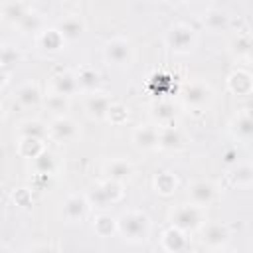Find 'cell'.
Returning a JSON list of instances; mask_svg holds the SVG:
<instances>
[{
  "mask_svg": "<svg viewBox=\"0 0 253 253\" xmlns=\"http://www.w3.org/2000/svg\"><path fill=\"white\" fill-rule=\"evenodd\" d=\"M152 231V221L148 217V213H144L142 210H125L117 215V235L132 245L144 243L150 237Z\"/></svg>",
  "mask_w": 253,
  "mask_h": 253,
  "instance_id": "obj_1",
  "label": "cell"
},
{
  "mask_svg": "<svg viewBox=\"0 0 253 253\" xmlns=\"http://www.w3.org/2000/svg\"><path fill=\"white\" fill-rule=\"evenodd\" d=\"M180 101H182L184 109L200 113V111H206L211 107V103L215 101V91L210 81H206L202 77H192L182 83Z\"/></svg>",
  "mask_w": 253,
  "mask_h": 253,
  "instance_id": "obj_2",
  "label": "cell"
},
{
  "mask_svg": "<svg viewBox=\"0 0 253 253\" xmlns=\"http://www.w3.org/2000/svg\"><path fill=\"white\" fill-rule=\"evenodd\" d=\"M123 188H125L123 184H117L113 180L103 178V180H95L83 194H85L91 210H95L99 213H105L109 208L117 206L123 200V196H125Z\"/></svg>",
  "mask_w": 253,
  "mask_h": 253,
  "instance_id": "obj_3",
  "label": "cell"
},
{
  "mask_svg": "<svg viewBox=\"0 0 253 253\" xmlns=\"http://www.w3.org/2000/svg\"><path fill=\"white\" fill-rule=\"evenodd\" d=\"M168 221L172 227L184 231V233H196L200 231L210 219H208V213L204 208H198L190 202H180L176 204L174 208H170L168 211Z\"/></svg>",
  "mask_w": 253,
  "mask_h": 253,
  "instance_id": "obj_4",
  "label": "cell"
},
{
  "mask_svg": "<svg viewBox=\"0 0 253 253\" xmlns=\"http://www.w3.org/2000/svg\"><path fill=\"white\" fill-rule=\"evenodd\" d=\"M164 43L174 55H190L198 45V32L188 22H174L164 34Z\"/></svg>",
  "mask_w": 253,
  "mask_h": 253,
  "instance_id": "obj_5",
  "label": "cell"
},
{
  "mask_svg": "<svg viewBox=\"0 0 253 253\" xmlns=\"http://www.w3.org/2000/svg\"><path fill=\"white\" fill-rule=\"evenodd\" d=\"M103 59H105V63H109L113 67L126 69L136 59V47H134L130 38H126V36H113L103 45Z\"/></svg>",
  "mask_w": 253,
  "mask_h": 253,
  "instance_id": "obj_6",
  "label": "cell"
},
{
  "mask_svg": "<svg viewBox=\"0 0 253 253\" xmlns=\"http://www.w3.org/2000/svg\"><path fill=\"white\" fill-rule=\"evenodd\" d=\"M217 194H219V190H217L215 182H211L208 178H198V180L190 182L186 188L188 202L198 208H204V210H208V206H211L217 200Z\"/></svg>",
  "mask_w": 253,
  "mask_h": 253,
  "instance_id": "obj_7",
  "label": "cell"
},
{
  "mask_svg": "<svg viewBox=\"0 0 253 253\" xmlns=\"http://www.w3.org/2000/svg\"><path fill=\"white\" fill-rule=\"evenodd\" d=\"M198 233H200L202 243L210 251L225 249L227 243H229V239H231V231H229L227 223H223V221H208Z\"/></svg>",
  "mask_w": 253,
  "mask_h": 253,
  "instance_id": "obj_8",
  "label": "cell"
},
{
  "mask_svg": "<svg viewBox=\"0 0 253 253\" xmlns=\"http://www.w3.org/2000/svg\"><path fill=\"white\" fill-rule=\"evenodd\" d=\"M89 211H91V206H89L85 194H75L73 192V194L65 196V200L61 202V217L71 225L83 223L87 219Z\"/></svg>",
  "mask_w": 253,
  "mask_h": 253,
  "instance_id": "obj_9",
  "label": "cell"
},
{
  "mask_svg": "<svg viewBox=\"0 0 253 253\" xmlns=\"http://www.w3.org/2000/svg\"><path fill=\"white\" fill-rule=\"evenodd\" d=\"M227 130L233 140H237L241 144H253V111L251 109L237 111L231 117Z\"/></svg>",
  "mask_w": 253,
  "mask_h": 253,
  "instance_id": "obj_10",
  "label": "cell"
},
{
  "mask_svg": "<svg viewBox=\"0 0 253 253\" xmlns=\"http://www.w3.org/2000/svg\"><path fill=\"white\" fill-rule=\"evenodd\" d=\"M81 134L79 125L69 115H59L49 121V138L55 142H73Z\"/></svg>",
  "mask_w": 253,
  "mask_h": 253,
  "instance_id": "obj_11",
  "label": "cell"
},
{
  "mask_svg": "<svg viewBox=\"0 0 253 253\" xmlns=\"http://www.w3.org/2000/svg\"><path fill=\"white\" fill-rule=\"evenodd\" d=\"M113 97L105 91H95V93H89L85 95L83 99V109H85V115L93 121H107L109 117V111H111V105H113Z\"/></svg>",
  "mask_w": 253,
  "mask_h": 253,
  "instance_id": "obj_12",
  "label": "cell"
},
{
  "mask_svg": "<svg viewBox=\"0 0 253 253\" xmlns=\"http://www.w3.org/2000/svg\"><path fill=\"white\" fill-rule=\"evenodd\" d=\"M134 172H136L134 164L130 160H126V158H121V156L109 158V160L103 162V174H105V178L107 180H113L117 184H123V186L134 178Z\"/></svg>",
  "mask_w": 253,
  "mask_h": 253,
  "instance_id": "obj_13",
  "label": "cell"
},
{
  "mask_svg": "<svg viewBox=\"0 0 253 253\" xmlns=\"http://www.w3.org/2000/svg\"><path fill=\"white\" fill-rule=\"evenodd\" d=\"M130 142L134 144V148H138L142 152L158 150V125H154V123L136 125L130 132Z\"/></svg>",
  "mask_w": 253,
  "mask_h": 253,
  "instance_id": "obj_14",
  "label": "cell"
},
{
  "mask_svg": "<svg viewBox=\"0 0 253 253\" xmlns=\"http://www.w3.org/2000/svg\"><path fill=\"white\" fill-rule=\"evenodd\" d=\"M160 247L166 253H190V249H192L190 235L170 225L160 235Z\"/></svg>",
  "mask_w": 253,
  "mask_h": 253,
  "instance_id": "obj_15",
  "label": "cell"
},
{
  "mask_svg": "<svg viewBox=\"0 0 253 253\" xmlns=\"http://www.w3.org/2000/svg\"><path fill=\"white\" fill-rule=\"evenodd\" d=\"M184 146H186L184 132L174 123L172 125L158 126V150H164V152H180Z\"/></svg>",
  "mask_w": 253,
  "mask_h": 253,
  "instance_id": "obj_16",
  "label": "cell"
},
{
  "mask_svg": "<svg viewBox=\"0 0 253 253\" xmlns=\"http://www.w3.org/2000/svg\"><path fill=\"white\" fill-rule=\"evenodd\" d=\"M81 89H79L75 71H59V73H53L49 77V93H57V95L71 99Z\"/></svg>",
  "mask_w": 253,
  "mask_h": 253,
  "instance_id": "obj_17",
  "label": "cell"
},
{
  "mask_svg": "<svg viewBox=\"0 0 253 253\" xmlns=\"http://www.w3.org/2000/svg\"><path fill=\"white\" fill-rule=\"evenodd\" d=\"M225 87L231 95H237V97L251 95L253 93V73L243 67H237L227 75Z\"/></svg>",
  "mask_w": 253,
  "mask_h": 253,
  "instance_id": "obj_18",
  "label": "cell"
},
{
  "mask_svg": "<svg viewBox=\"0 0 253 253\" xmlns=\"http://www.w3.org/2000/svg\"><path fill=\"white\" fill-rule=\"evenodd\" d=\"M14 99L24 109H34V107L43 103L42 89H40V85L36 81H26V83L18 85L16 91H14Z\"/></svg>",
  "mask_w": 253,
  "mask_h": 253,
  "instance_id": "obj_19",
  "label": "cell"
},
{
  "mask_svg": "<svg viewBox=\"0 0 253 253\" xmlns=\"http://www.w3.org/2000/svg\"><path fill=\"white\" fill-rule=\"evenodd\" d=\"M16 136L18 138H36V140H47L49 138V123L42 119H26L18 123L16 126Z\"/></svg>",
  "mask_w": 253,
  "mask_h": 253,
  "instance_id": "obj_20",
  "label": "cell"
},
{
  "mask_svg": "<svg viewBox=\"0 0 253 253\" xmlns=\"http://www.w3.org/2000/svg\"><path fill=\"white\" fill-rule=\"evenodd\" d=\"M36 43L42 51L45 53H57L65 47V38L61 36V32L53 26V28H43L38 36H36Z\"/></svg>",
  "mask_w": 253,
  "mask_h": 253,
  "instance_id": "obj_21",
  "label": "cell"
},
{
  "mask_svg": "<svg viewBox=\"0 0 253 253\" xmlns=\"http://www.w3.org/2000/svg\"><path fill=\"white\" fill-rule=\"evenodd\" d=\"M55 28L61 32V36L65 38V42H75L85 34V20L79 14H65Z\"/></svg>",
  "mask_w": 253,
  "mask_h": 253,
  "instance_id": "obj_22",
  "label": "cell"
},
{
  "mask_svg": "<svg viewBox=\"0 0 253 253\" xmlns=\"http://www.w3.org/2000/svg\"><path fill=\"white\" fill-rule=\"evenodd\" d=\"M75 75H77V83H79L81 93L89 95V93L99 91L101 75H99V71H97L93 65H81V67L75 71Z\"/></svg>",
  "mask_w": 253,
  "mask_h": 253,
  "instance_id": "obj_23",
  "label": "cell"
},
{
  "mask_svg": "<svg viewBox=\"0 0 253 253\" xmlns=\"http://www.w3.org/2000/svg\"><path fill=\"white\" fill-rule=\"evenodd\" d=\"M30 166H32V170H34L36 176H45L47 178V176H53L59 170V160H57V156L53 152L43 150L38 158H34L30 162Z\"/></svg>",
  "mask_w": 253,
  "mask_h": 253,
  "instance_id": "obj_24",
  "label": "cell"
},
{
  "mask_svg": "<svg viewBox=\"0 0 253 253\" xmlns=\"http://www.w3.org/2000/svg\"><path fill=\"white\" fill-rule=\"evenodd\" d=\"M150 117H152L154 125H158V126L172 125V123H174V117H176L174 103H172V101H168V99L154 101V103H152V107H150Z\"/></svg>",
  "mask_w": 253,
  "mask_h": 253,
  "instance_id": "obj_25",
  "label": "cell"
},
{
  "mask_svg": "<svg viewBox=\"0 0 253 253\" xmlns=\"http://www.w3.org/2000/svg\"><path fill=\"white\" fill-rule=\"evenodd\" d=\"M229 182L235 188H249V186H253V162H249V160L237 162L229 170Z\"/></svg>",
  "mask_w": 253,
  "mask_h": 253,
  "instance_id": "obj_26",
  "label": "cell"
},
{
  "mask_svg": "<svg viewBox=\"0 0 253 253\" xmlns=\"http://www.w3.org/2000/svg\"><path fill=\"white\" fill-rule=\"evenodd\" d=\"M202 24L206 26V30L210 32H221V30H227L229 26V16L225 10L221 8H208L204 14H202Z\"/></svg>",
  "mask_w": 253,
  "mask_h": 253,
  "instance_id": "obj_27",
  "label": "cell"
},
{
  "mask_svg": "<svg viewBox=\"0 0 253 253\" xmlns=\"http://www.w3.org/2000/svg\"><path fill=\"white\" fill-rule=\"evenodd\" d=\"M30 4H26V2H14V0H10V2H2L0 4V16H2V20L4 22H8L10 26H16L18 22H20V18H24L28 12H30Z\"/></svg>",
  "mask_w": 253,
  "mask_h": 253,
  "instance_id": "obj_28",
  "label": "cell"
},
{
  "mask_svg": "<svg viewBox=\"0 0 253 253\" xmlns=\"http://www.w3.org/2000/svg\"><path fill=\"white\" fill-rule=\"evenodd\" d=\"M152 188L160 196H172L178 188V178L170 170H158L152 176Z\"/></svg>",
  "mask_w": 253,
  "mask_h": 253,
  "instance_id": "obj_29",
  "label": "cell"
},
{
  "mask_svg": "<svg viewBox=\"0 0 253 253\" xmlns=\"http://www.w3.org/2000/svg\"><path fill=\"white\" fill-rule=\"evenodd\" d=\"M16 150H18V154L22 156V158H26V160H34V158H38L43 150H47L45 148V142L43 140H36V138H18V144H16Z\"/></svg>",
  "mask_w": 253,
  "mask_h": 253,
  "instance_id": "obj_30",
  "label": "cell"
},
{
  "mask_svg": "<svg viewBox=\"0 0 253 253\" xmlns=\"http://www.w3.org/2000/svg\"><path fill=\"white\" fill-rule=\"evenodd\" d=\"M20 34H40L42 30H43V20H42V16L34 10V8H30V12L24 16V18H20V22L14 26Z\"/></svg>",
  "mask_w": 253,
  "mask_h": 253,
  "instance_id": "obj_31",
  "label": "cell"
},
{
  "mask_svg": "<svg viewBox=\"0 0 253 253\" xmlns=\"http://www.w3.org/2000/svg\"><path fill=\"white\" fill-rule=\"evenodd\" d=\"M42 105H43L47 111H51L55 117H59V115H67V111H69V107H71V99L47 91V93L43 95V103H42Z\"/></svg>",
  "mask_w": 253,
  "mask_h": 253,
  "instance_id": "obj_32",
  "label": "cell"
},
{
  "mask_svg": "<svg viewBox=\"0 0 253 253\" xmlns=\"http://www.w3.org/2000/svg\"><path fill=\"white\" fill-rule=\"evenodd\" d=\"M93 231L99 237H111L117 233V217H111L109 213H99L93 221Z\"/></svg>",
  "mask_w": 253,
  "mask_h": 253,
  "instance_id": "obj_33",
  "label": "cell"
},
{
  "mask_svg": "<svg viewBox=\"0 0 253 253\" xmlns=\"http://www.w3.org/2000/svg\"><path fill=\"white\" fill-rule=\"evenodd\" d=\"M18 51H16V47H12L10 43H4L2 45V51H0V59H2V71H10V67L12 65H16V61H18Z\"/></svg>",
  "mask_w": 253,
  "mask_h": 253,
  "instance_id": "obj_34",
  "label": "cell"
},
{
  "mask_svg": "<svg viewBox=\"0 0 253 253\" xmlns=\"http://www.w3.org/2000/svg\"><path fill=\"white\" fill-rule=\"evenodd\" d=\"M126 119H128V109H126L123 103H113L107 121H111L113 125H121V123H125Z\"/></svg>",
  "mask_w": 253,
  "mask_h": 253,
  "instance_id": "obj_35",
  "label": "cell"
},
{
  "mask_svg": "<svg viewBox=\"0 0 253 253\" xmlns=\"http://www.w3.org/2000/svg\"><path fill=\"white\" fill-rule=\"evenodd\" d=\"M221 158H223V162H225L229 168H233V166L239 162V160H237V158H239V154H237V148H225Z\"/></svg>",
  "mask_w": 253,
  "mask_h": 253,
  "instance_id": "obj_36",
  "label": "cell"
},
{
  "mask_svg": "<svg viewBox=\"0 0 253 253\" xmlns=\"http://www.w3.org/2000/svg\"><path fill=\"white\" fill-rule=\"evenodd\" d=\"M28 253H57V249L51 245V243H34Z\"/></svg>",
  "mask_w": 253,
  "mask_h": 253,
  "instance_id": "obj_37",
  "label": "cell"
},
{
  "mask_svg": "<svg viewBox=\"0 0 253 253\" xmlns=\"http://www.w3.org/2000/svg\"><path fill=\"white\" fill-rule=\"evenodd\" d=\"M245 57H247V59H253V40H251V47H249V51H247Z\"/></svg>",
  "mask_w": 253,
  "mask_h": 253,
  "instance_id": "obj_38",
  "label": "cell"
},
{
  "mask_svg": "<svg viewBox=\"0 0 253 253\" xmlns=\"http://www.w3.org/2000/svg\"><path fill=\"white\" fill-rule=\"evenodd\" d=\"M211 253H237V251H233V249H219V251H211Z\"/></svg>",
  "mask_w": 253,
  "mask_h": 253,
  "instance_id": "obj_39",
  "label": "cell"
}]
</instances>
